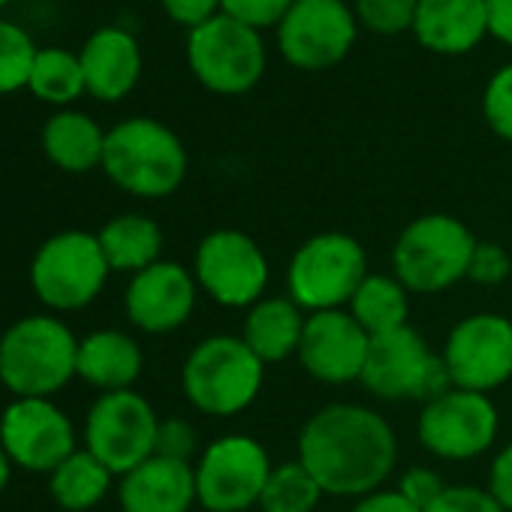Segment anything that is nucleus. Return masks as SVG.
Listing matches in <instances>:
<instances>
[{"label": "nucleus", "instance_id": "obj_1", "mask_svg": "<svg viewBox=\"0 0 512 512\" xmlns=\"http://www.w3.org/2000/svg\"><path fill=\"white\" fill-rule=\"evenodd\" d=\"M323 494L365 497L386 485L398 464V437L389 419L365 404L335 401L314 410L299 431L296 455Z\"/></svg>", "mask_w": 512, "mask_h": 512}, {"label": "nucleus", "instance_id": "obj_2", "mask_svg": "<svg viewBox=\"0 0 512 512\" xmlns=\"http://www.w3.org/2000/svg\"><path fill=\"white\" fill-rule=\"evenodd\" d=\"M100 169L130 196L166 199L187 178V148L181 136L157 118H124L106 130Z\"/></svg>", "mask_w": 512, "mask_h": 512}, {"label": "nucleus", "instance_id": "obj_3", "mask_svg": "<svg viewBox=\"0 0 512 512\" xmlns=\"http://www.w3.org/2000/svg\"><path fill=\"white\" fill-rule=\"evenodd\" d=\"M79 338L52 314H28L0 335V386L13 398H55L73 377Z\"/></svg>", "mask_w": 512, "mask_h": 512}, {"label": "nucleus", "instance_id": "obj_4", "mask_svg": "<svg viewBox=\"0 0 512 512\" xmlns=\"http://www.w3.org/2000/svg\"><path fill=\"white\" fill-rule=\"evenodd\" d=\"M266 365L253 356L241 335L202 338L181 365V389L190 407L205 416H238L263 389Z\"/></svg>", "mask_w": 512, "mask_h": 512}, {"label": "nucleus", "instance_id": "obj_5", "mask_svg": "<svg viewBox=\"0 0 512 512\" xmlns=\"http://www.w3.org/2000/svg\"><path fill=\"white\" fill-rule=\"evenodd\" d=\"M476 241L479 238L464 220L443 211L422 214L401 229L392 247L395 278L413 296L446 293L449 287L467 278Z\"/></svg>", "mask_w": 512, "mask_h": 512}, {"label": "nucleus", "instance_id": "obj_6", "mask_svg": "<svg viewBox=\"0 0 512 512\" xmlns=\"http://www.w3.org/2000/svg\"><path fill=\"white\" fill-rule=\"evenodd\" d=\"M368 278V253L347 232H317L305 238L287 266V296L305 311H341Z\"/></svg>", "mask_w": 512, "mask_h": 512}, {"label": "nucleus", "instance_id": "obj_7", "mask_svg": "<svg viewBox=\"0 0 512 512\" xmlns=\"http://www.w3.org/2000/svg\"><path fill=\"white\" fill-rule=\"evenodd\" d=\"M112 269L103 256L100 238L82 229L49 235L31 260V290L55 314L82 311L103 293Z\"/></svg>", "mask_w": 512, "mask_h": 512}, {"label": "nucleus", "instance_id": "obj_8", "mask_svg": "<svg viewBox=\"0 0 512 512\" xmlns=\"http://www.w3.org/2000/svg\"><path fill=\"white\" fill-rule=\"evenodd\" d=\"M187 67L205 91L241 97L266 76V40L260 31H250L220 13L187 34Z\"/></svg>", "mask_w": 512, "mask_h": 512}, {"label": "nucleus", "instance_id": "obj_9", "mask_svg": "<svg viewBox=\"0 0 512 512\" xmlns=\"http://www.w3.org/2000/svg\"><path fill=\"white\" fill-rule=\"evenodd\" d=\"M272 467L269 449L256 437L223 434L211 440L193 464L196 503L205 512H247L260 506Z\"/></svg>", "mask_w": 512, "mask_h": 512}, {"label": "nucleus", "instance_id": "obj_10", "mask_svg": "<svg viewBox=\"0 0 512 512\" xmlns=\"http://www.w3.org/2000/svg\"><path fill=\"white\" fill-rule=\"evenodd\" d=\"M383 401H431L452 389L443 356H437L413 326L371 338L359 380Z\"/></svg>", "mask_w": 512, "mask_h": 512}, {"label": "nucleus", "instance_id": "obj_11", "mask_svg": "<svg viewBox=\"0 0 512 512\" xmlns=\"http://www.w3.org/2000/svg\"><path fill=\"white\" fill-rule=\"evenodd\" d=\"M269 275V256L241 229H214L196 244L193 278L223 308H253L266 299Z\"/></svg>", "mask_w": 512, "mask_h": 512}, {"label": "nucleus", "instance_id": "obj_12", "mask_svg": "<svg viewBox=\"0 0 512 512\" xmlns=\"http://www.w3.org/2000/svg\"><path fill=\"white\" fill-rule=\"evenodd\" d=\"M160 416L136 389L103 392L85 416V449L115 476L130 473L157 449Z\"/></svg>", "mask_w": 512, "mask_h": 512}, {"label": "nucleus", "instance_id": "obj_13", "mask_svg": "<svg viewBox=\"0 0 512 512\" xmlns=\"http://www.w3.org/2000/svg\"><path fill=\"white\" fill-rule=\"evenodd\" d=\"M275 34L290 67L323 73L347 61L359 37V22L347 0H296Z\"/></svg>", "mask_w": 512, "mask_h": 512}, {"label": "nucleus", "instance_id": "obj_14", "mask_svg": "<svg viewBox=\"0 0 512 512\" xmlns=\"http://www.w3.org/2000/svg\"><path fill=\"white\" fill-rule=\"evenodd\" d=\"M500 416L488 395L446 389L422 404L416 434L425 452L443 461H470L485 455L497 440Z\"/></svg>", "mask_w": 512, "mask_h": 512}, {"label": "nucleus", "instance_id": "obj_15", "mask_svg": "<svg viewBox=\"0 0 512 512\" xmlns=\"http://www.w3.org/2000/svg\"><path fill=\"white\" fill-rule=\"evenodd\" d=\"M440 356L455 389L491 395L512 380V320L494 311L470 314L452 326Z\"/></svg>", "mask_w": 512, "mask_h": 512}, {"label": "nucleus", "instance_id": "obj_16", "mask_svg": "<svg viewBox=\"0 0 512 512\" xmlns=\"http://www.w3.org/2000/svg\"><path fill=\"white\" fill-rule=\"evenodd\" d=\"M0 446L28 473H52L79 449L70 416L52 398H13L0 413Z\"/></svg>", "mask_w": 512, "mask_h": 512}, {"label": "nucleus", "instance_id": "obj_17", "mask_svg": "<svg viewBox=\"0 0 512 512\" xmlns=\"http://www.w3.org/2000/svg\"><path fill=\"white\" fill-rule=\"evenodd\" d=\"M368 347H371V335L353 320L347 308H341V311L308 314L305 335L296 356L308 371V377L329 386H344L362 380Z\"/></svg>", "mask_w": 512, "mask_h": 512}, {"label": "nucleus", "instance_id": "obj_18", "mask_svg": "<svg viewBox=\"0 0 512 512\" xmlns=\"http://www.w3.org/2000/svg\"><path fill=\"white\" fill-rule=\"evenodd\" d=\"M196 293L199 284L193 269L160 260L130 278L124 293V314L145 335H169L193 317Z\"/></svg>", "mask_w": 512, "mask_h": 512}, {"label": "nucleus", "instance_id": "obj_19", "mask_svg": "<svg viewBox=\"0 0 512 512\" xmlns=\"http://www.w3.org/2000/svg\"><path fill=\"white\" fill-rule=\"evenodd\" d=\"M85 91L100 103H118L130 97L142 79V49L139 40L124 28H100L94 31L82 52Z\"/></svg>", "mask_w": 512, "mask_h": 512}, {"label": "nucleus", "instance_id": "obj_20", "mask_svg": "<svg viewBox=\"0 0 512 512\" xmlns=\"http://www.w3.org/2000/svg\"><path fill=\"white\" fill-rule=\"evenodd\" d=\"M121 512H190L196 503V470L187 461L151 455L121 476Z\"/></svg>", "mask_w": 512, "mask_h": 512}, {"label": "nucleus", "instance_id": "obj_21", "mask_svg": "<svg viewBox=\"0 0 512 512\" xmlns=\"http://www.w3.org/2000/svg\"><path fill=\"white\" fill-rule=\"evenodd\" d=\"M410 34L434 55H467L488 37L485 0H419Z\"/></svg>", "mask_w": 512, "mask_h": 512}, {"label": "nucleus", "instance_id": "obj_22", "mask_svg": "<svg viewBox=\"0 0 512 512\" xmlns=\"http://www.w3.org/2000/svg\"><path fill=\"white\" fill-rule=\"evenodd\" d=\"M145 356L133 335L118 329H97L79 338L76 377L103 392H124L142 377Z\"/></svg>", "mask_w": 512, "mask_h": 512}, {"label": "nucleus", "instance_id": "obj_23", "mask_svg": "<svg viewBox=\"0 0 512 512\" xmlns=\"http://www.w3.org/2000/svg\"><path fill=\"white\" fill-rule=\"evenodd\" d=\"M308 314L290 296H266L247 308L241 338L266 368L299 353Z\"/></svg>", "mask_w": 512, "mask_h": 512}, {"label": "nucleus", "instance_id": "obj_24", "mask_svg": "<svg viewBox=\"0 0 512 512\" xmlns=\"http://www.w3.org/2000/svg\"><path fill=\"white\" fill-rule=\"evenodd\" d=\"M43 154L49 157L52 166L70 175L91 172L103 166V151H106V130L85 112L76 109H61L55 112L40 133Z\"/></svg>", "mask_w": 512, "mask_h": 512}, {"label": "nucleus", "instance_id": "obj_25", "mask_svg": "<svg viewBox=\"0 0 512 512\" xmlns=\"http://www.w3.org/2000/svg\"><path fill=\"white\" fill-rule=\"evenodd\" d=\"M97 238L112 272L133 278L148 266L160 263L163 229L148 214H136V211L118 214L97 232Z\"/></svg>", "mask_w": 512, "mask_h": 512}, {"label": "nucleus", "instance_id": "obj_26", "mask_svg": "<svg viewBox=\"0 0 512 512\" xmlns=\"http://www.w3.org/2000/svg\"><path fill=\"white\" fill-rule=\"evenodd\" d=\"M115 473L88 449H76L49 473V494L64 512H91L112 491Z\"/></svg>", "mask_w": 512, "mask_h": 512}, {"label": "nucleus", "instance_id": "obj_27", "mask_svg": "<svg viewBox=\"0 0 512 512\" xmlns=\"http://www.w3.org/2000/svg\"><path fill=\"white\" fill-rule=\"evenodd\" d=\"M347 311L353 314V320L371 335H386L395 329L410 326V290L395 278V275H374L368 272V278L359 284L356 296L350 299Z\"/></svg>", "mask_w": 512, "mask_h": 512}, {"label": "nucleus", "instance_id": "obj_28", "mask_svg": "<svg viewBox=\"0 0 512 512\" xmlns=\"http://www.w3.org/2000/svg\"><path fill=\"white\" fill-rule=\"evenodd\" d=\"M28 91L34 97H40L43 103L52 106H70L73 100H79L85 91V73H82V61L76 52L67 49H40L34 70H31V82Z\"/></svg>", "mask_w": 512, "mask_h": 512}, {"label": "nucleus", "instance_id": "obj_29", "mask_svg": "<svg viewBox=\"0 0 512 512\" xmlns=\"http://www.w3.org/2000/svg\"><path fill=\"white\" fill-rule=\"evenodd\" d=\"M323 500V488L311 476V470L296 461H281L272 467L269 482L260 497L263 512H314Z\"/></svg>", "mask_w": 512, "mask_h": 512}, {"label": "nucleus", "instance_id": "obj_30", "mask_svg": "<svg viewBox=\"0 0 512 512\" xmlns=\"http://www.w3.org/2000/svg\"><path fill=\"white\" fill-rule=\"evenodd\" d=\"M37 52L40 49L25 28L0 19V94H16L28 88Z\"/></svg>", "mask_w": 512, "mask_h": 512}, {"label": "nucleus", "instance_id": "obj_31", "mask_svg": "<svg viewBox=\"0 0 512 512\" xmlns=\"http://www.w3.org/2000/svg\"><path fill=\"white\" fill-rule=\"evenodd\" d=\"M350 7L359 28L380 37H398L413 31L419 0H353Z\"/></svg>", "mask_w": 512, "mask_h": 512}, {"label": "nucleus", "instance_id": "obj_32", "mask_svg": "<svg viewBox=\"0 0 512 512\" xmlns=\"http://www.w3.org/2000/svg\"><path fill=\"white\" fill-rule=\"evenodd\" d=\"M482 118L497 139L512 145V64L488 79L482 91Z\"/></svg>", "mask_w": 512, "mask_h": 512}, {"label": "nucleus", "instance_id": "obj_33", "mask_svg": "<svg viewBox=\"0 0 512 512\" xmlns=\"http://www.w3.org/2000/svg\"><path fill=\"white\" fill-rule=\"evenodd\" d=\"M296 0H220V13L250 31H278Z\"/></svg>", "mask_w": 512, "mask_h": 512}, {"label": "nucleus", "instance_id": "obj_34", "mask_svg": "<svg viewBox=\"0 0 512 512\" xmlns=\"http://www.w3.org/2000/svg\"><path fill=\"white\" fill-rule=\"evenodd\" d=\"M509 272H512V260L503 244L476 241V250L470 256V269H467V281L482 284V287H497L509 278Z\"/></svg>", "mask_w": 512, "mask_h": 512}, {"label": "nucleus", "instance_id": "obj_35", "mask_svg": "<svg viewBox=\"0 0 512 512\" xmlns=\"http://www.w3.org/2000/svg\"><path fill=\"white\" fill-rule=\"evenodd\" d=\"M422 512H506L488 488L479 485H446L440 497Z\"/></svg>", "mask_w": 512, "mask_h": 512}, {"label": "nucleus", "instance_id": "obj_36", "mask_svg": "<svg viewBox=\"0 0 512 512\" xmlns=\"http://www.w3.org/2000/svg\"><path fill=\"white\" fill-rule=\"evenodd\" d=\"M199 452V434L196 428L187 422V419H160V428H157V449L154 455H163V458H172V461H187L193 464V455Z\"/></svg>", "mask_w": 512, "mask_h": 512}, {"label": "nucleus", "instance_id": "obj_37", "mask_svg": "<svg viewBox=\"0 0 512 512\" xmlns=\"http://www.w3.org/2000/svg\"><path fill=\"white\" fill-rule=\"evenodd\" d=\"M443 488H446L443 476H440L437 470H431V467H410V470L401 476V482H398V491H401L410 503H416L419 509L431 506V503L440 497Z\"/></svg>", "mask_w": 512, "mask_h": 512}, {"label": "nucleus", "instance_id": "obj_38", "mask_svg": "<svg viewBox=\"0 0 512 512\" xmlns=\"http://www.w3.org/2000/svg\"><path fill=\"white\" fill-rule=\"evenodd\" d=\"M160 7L175 25L187 28V34L220 16V0H160Z\"/></svg>", "mask_w": 512, "mask_h": 512}, {"label": "nucleus", "instance_id": "obj_39", "mask_svg": "<svg viewBox=\"0 0 512 512\" xmlns=\"http://www.w3.org/2000/svg\"><path fill=\"white\" fill-rule=\"evenodd\" d=\"M488 491L506 512H512V440L494 455L488 467Z\"/></svg>", "mask_w": 512, "mask_h": 512}, {"label": "nucleus", "instance_id": "obj_40", "mask_svg": "<svg viewBox=\"0 0 512 512\" xmlns=\"http://www.w3.org/2000/svg\"><path fill=\"white\" fill-rule=\"evenodd\" d=\"M350 512H422L416 503H410L398 488H377L353 503Z\"/></svg>", "mask_w": 512, "mask_h": 512}, {"label": "nucleus", "instance_id": "obj_41", "mask_svg": "<svg viewBox=\"0 0 512 512\" xmlns=\"http://www.w3.org/2000/svg\"><path fill=\"white\" fill-rule=\"evenodd\" d=\"M485 19H488V37L512 46V0H485Z\"/></svg>", "mask_w": 512, "mask_h": 512}, {"label": "nucleus", "instance_id": "obj_42", "mask_svg": "<svg viewBox=\"0 0 512 512\" xmlns=\"http://www.w3.org/2000/svg\"><path fill=\"white\" fill-rule=\"evenodd\" d=\"M10 476H13V461H10V455L4 452V446H0V494L7 491Z\"/></svg>", "mask_w": 512, "mask_h": 512}, {"label": "nucleus", "instance_id": "obj_43", "mask_svg": "<svg viewBox=\"0 0 512 512\" xmlns=\"http://www.w3.org/2000/svg\"><path fill=\"white\" fill-rule=\"evenodd\" d=\"M10 4V0H0V7H7Z\"/></svg>", "mask_w": 512, "mask_h": 512}, {"label": "nucleus", "instance_id": "obj_44", "mask_svg": "<svg viewBox=\"0 0 512 512\" xmlns=\"http://www.w3.org/2000/svg\"><path fill=\"white\" fill-rule=\"evenodd\" d=\"M347 4H353V0H347Z\"/></svg>", "mask_w": 512, "mask_h": 512}]
</instances>
